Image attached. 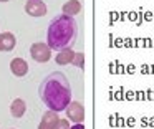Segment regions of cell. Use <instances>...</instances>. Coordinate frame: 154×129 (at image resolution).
<instances>
[{
  "label": "cell",
  "instance_id": "cell-1",
  "mask_svg": "<svg viewBox=\"0 0 154 129\" xmlns=\"http://www.w3.org/2000/svg\"><path fill=\"white\" fill-rule=\"evenodd\" d=\"M42 101L45 103L48 109L55 112L65 111L71 103V86L65 73L51 71L43 78L38 88Z\"/></svg>",
  "mask_w": 154,
  "mask_h": 129
},
{
  "label": "cell",
  "instance_id": "cell-2",
  "mask_svg": "<svg viewBox=\"0 0 154 129\" xmlns=\"http://www.w3.org/2000/svg\"><path fill=\"white\" fill-rule=\"evenodd\" d=\"M78 25L73 17H68L65 13L55 17L50 22L47 30V45L55 51H61L65 48H71L76 41Z\"/></svg>",
  "mask_w": 154,
  "mask_h": 129
},
{
  "label": "cell",
  "instance_id": "cell-3",
  "mask_svg": "<svg viewBox=\"0 0 154 129\" xmlns=\"http://www.w3.org/2000/svg\"><path fill=\"white\" fill-rule=\"evenodd\" d=\"M30 56L33 61L37 63H48L51 58V48L47 45V43H42V41H37L30 46Z\"/></svg>",
  "mask_w": 154,
  "mask_h": 129
},
{
  "label": "cell",
  "instance_id": "cell-4",
  "mask_svg": "<svg viewBox=\"0 0 154 129\" xmlns=\"http://www.w3.org/2000/svg\"><path fill=\"white\" fill-rule=\"evenodd\" d=\"M66 118L70 122L78 124V122H85V106L80 101H71L66 108Z\"/></svg>",
  "mask_w": 154,
  "mask_h": 129
},
{
  "label": "cell",
  "instance_id": "cell-5",
  "mask_svg": "<svg viewBox=\"0 0 154 129\" xmlns=\"http://www.w3.org/2000/svg\"><path fill=\"white\" fill-rule=\"evenodd\" d=\"M47 12L48 10L43 0H27L25 3V13L30 17H45Z\"/></svg>",
  "mask_w": 154,
  "mask_h": 129
},
{
  "label": "cell",
  "instance_id": "cell-6",
  "mask_svg": "<svg viewBox=\"0 0 154 129\" xmlns=\"http://www.w3.org/2000/svg\"><path fill=\"white\" fill-rule=\"evenodd\" d=\"M17 46V36L12 32H4L0 33V51H12Z\"/></svg>",
  "mask_w": 154,
  "mask_h": 129
},
{
  "label": "cell",
  "instance_id": "cell-7",
  "mask_svg": "<svg viewBox=\"0 0 154 129\" xmlns=\"http://www.w3.org/2000/svg\"><path fill=\"white\" fill-rule=\"evenodd\" d=\"M10 71L14 76H17V78H23L25 75L28 73V63L25 61L23 58H14L10 61Z\"/></svg>",
  "mask_w": 154,
  "mask_h": 129
},
{
  "label": "cell",
  "instance_id": "cell-8",
  "mask_svg": "<svg viewBox=\"0 0 154 129\" xmlns=\"http://www.w3.org/2000/svg\"><path fill=\"white\" fill-rule=\"evenodd\" d=\"M81 10H83V5H81L80 0H68V2H65L63 7H61V12L68 17H73V18L78 13H81Z\"/></svg>",
  "mask_w": 154,
  "mask_h": 129
},
{
  "label": "cell",
  "instance_id": "cell-9",
  "mask_svg": "<svg viewBox=\"0 0 154 129\" xmlns=\"http://www.w3.org/2000/svg\"><path fill=\"white\" fill-rule=\"evenodd\" d=\"M10 112H12V118H15V119L23 118V114L27 112V103H25L22 98L14 99L12 104H10Z\"/></svg>",
  "mask_w": 154,
  "mask_h": 129
},
{
  "label": "cell",
  "instance_id": "cell-10",
  "mask_svg": "<svg viewBox=\"0 0 154 129\" xmlns=\"http://www.w3.org/2000/svg\"><path fill=\"white\" fill-rule=\"evenodd\" d=\"M73 58H75V51H73V50H71V48H65V50H61V51L57 53L55 61H57L58 65L65 66V65H71Z\"/></svg>",
  "mask_w": 154,
  "mask_h": 129
},
{
  "label": "cell",
  "instance_id": "cell-11",
  "mask_svg": "<svg viewBox=\"0 0 154 129\" xmlns=\"http://www.w3.org/2000/svg\"><path fill=\"white\" fill-rule=\"evenodd\" d=\"M71 65L80 68V69H85V53L83 51L75 53V58H73V61H71Z\"/></svg>",
  "mask_w": 154,
  "mask_h": 129
},
{
  "label": "cell",
  "instance_id": "cell-12",
  "mask_svg": "<svg viewBox=\"0 0 154 129\" xmlns=\"http://www.w3.org/2000/svg\"><path fill=\"white\" fill-rule=\"evenodd\" d=\"M70 127H71L70 121H68V119H65V118H60L57 121V124H55L53 129H70Z\"/></svg>",
  "mask_w": 154,
  "mask_h": 129
},
{
  "label": "cell",
  "instance_id": "cell-13",
  "mask_svg": "<svg viewBox=\"0 0 154 129\" xmlns=\"http://www.w3.org/2000/svg\"><path fill=\"white\" fill-rule=\"evenodd\" d=\"M70 129H85V124L83 122H78V124H73Z\"/></svg>",
  "mask_w": 154,
  "mask_h": 129
},
{
  "label": "cell",
  "instance_id": "cell-14",
  "mask_svg": "<svg viewBox=\"0 0 154 129\" xmlns=\"http://www.w3.org/2000/svg\"><path fill=\"white\" fill-rule=\"evenodd\" d=\"M38 129H51V127H48V126L43 124V122H40V124H38Z\"/></svg>",
  "mask_w": 154,
  "mask_h": 129
},
{
  "label": "cell",
  "instance_id": "cell-15",
  "mask_svg": "<svg viewBox=\"0 0 154 129\" xmlns=\"http://www.w3.org/2000/svg\"><path fill=\"white\" fill-rule=\"evenodd\" d=\"M0 2H2V3H5V2H8V0H0Z\"/></svg>",
  "mask_w": 154,
  "mask_h": 129
},
{
  "label": "cell",
  "instance_id": "cell-16",
  "mask_svg": "<svg viewBox=\"0 0 154 129\" xmlns=\"http://www.w3.org/2000/svg\"><path fill=\"white\" fill-rule=\"evenodd\" d=\"M12 129H15V127H12Z\"/></svg>",
  "mask_w": 154,
  "mask_h": 129
}]
</instances>
